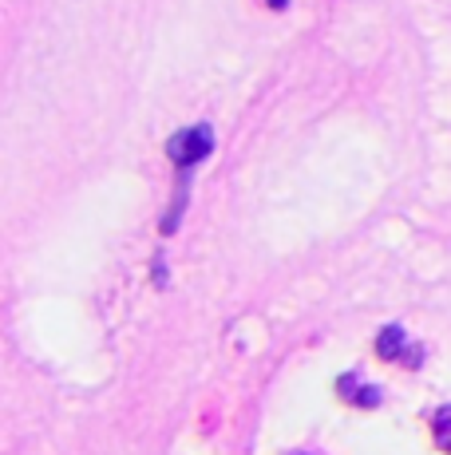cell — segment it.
Listing matches in <instances>:
<instances>
[{"instance_id":"cell-4","label":"cell","mask_w":451,"mask_h":455,"mask_svg":"<svg viewBox=\"0 0 451 455\" xmlns=\"http://www.w3.org/2000/svg\"><path fill=\"white\" fill-rule=\"evenodd\" d=\"M431 435H436V443L451 455V408H439V412L431 416Z\"/></svg>"},{"instance_id":"cell-2","label":"cell","mask_w":451,"mask_h":455,"mask_svg":"<svg viewBox=\"0 0 451 455\" xmlns=\"http://www.w3.org/2000/svg\"><path fill=\"white\" fill-rule=\"evenodd\" d=\"M376 353L392 364H404V369H420L423 364V345H415V340L404 332V325H388L384 332H380Z\"/></svg>"},{"instance_id":"cell-5","label":"cell","mask_w":451,"mask_h":455,"mask_svg":"<svg viewBox=\"0 0 451 455\" xmlns=\"http://www.w3.org/2000/svg\"><path fill=\"white\" fill-rule=\"evenodd\" d=\"M285 4H289V0H270V8H285Z\"/></svg>"},{"instance_id":"cell-3","label":"cell","mask_w":451,"mask_h":455,"mask_svg":"<svg viewBox=\"0 0 451 455\" xmlns=\"http://www.w3.org/2000/svg\"><path fill=\"white\" fill-rule=\"evenodd\" d=\"M336 396H341L344 404H357V408H376L380 400H384L376 384L360 380L357 372H349V376H341V380H336Z\"/></svg>"},{"instance_id":"cell-1","label":"cell","mask_w":451,"mask_h":455,"mask_svg":"<svg viewBox=\"0 0 451 455\" xmlns=\"http://www.w3.org/2000/svg\"><path fill=\"white\" fill-rule=\"evenodd\" d=\"M210 151H214V135H210V127L206 124L178 131V135L167 143V155H170V163H175L178 171H194V166L202 163Z\"/></svg>"}]
</instances>
